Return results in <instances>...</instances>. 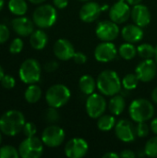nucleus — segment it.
Masks as SVG:
<instances>
[{
	"label": "nucleus",
	"instance_id": "nucleus-1",
	"mask_svg": "<svg viewBox=\"0 0 157 158\" xmlns=\"http://www.w3.org/2000/svg\"><path fill=\"white\" fill-rule=\"evenodd\" d=\"M24 115L18 110H9L0 118V131L6 136H15L25 125Z\"/></svg>",
	"mask_w": 157,
	"mask_h": 158
},
{
	"label": "nucleus",
	"instance_id": "nucleus-2",
	"mask_svg": "<svg viewBox=\"0 0 157 158\" xmlns=\"http://www.w3.org/2000/svg\"><path fill=\"white\" fill-rule=\"evenodd\" d=\"M98 90L106 96L118 94L121 90L122 82L116 71L107 69L102 71L97 78Z\"/></svg>",
	"mask_w": 157,
	"mask_h": 158
},
{
	"label": "nucleus",
	"instance_id": "nucleus-3",
	"mask_svg": "<svg viewBox=\"0 0 157 158\" xmlns=\"http://www.w3.org/2000/svg\"><path fill=\"white\" fill-rule=\"evenodd\" d=\"M129 113L133 121L137 123L145 122L153 118L155 114V107L149 100L145 98H139L130 104Z\"/></svg>",
	"mask_w": 157,
	"mask_h": 158
},
{
	"label": "nucleus",
	"instance_id": "nucleus-4",
	"mask_svg": "<svg viewBox=\"0 0 157 158\" xmlns=\"http://www.w3.org/2000/svg\"><path fill=\"white\" fill-rule=\"evenodd\" d=\"M32 19L34 24L39 28H50L56 21L57 12L56 8L51 5H42L34 10Z\"/></svg>",
	"mask_w": 157,
	"mask_h": 158
},
{
	"label": "nucleus",
	"instance_id": "nucleus-5",
	"mask_svg": "<svg viewBox=\"0 0 157 158\" xmlns=\"http://www.w3.org/2000/svg\"><path fill=\"white\" fill-rule=\"evenodd\" d=\"M70 96V91L66 85L55 84L47 90L45 99L49 106L59 108L69 101Z\"/></svg>",
	"mask_w": 157,
	"mask_h": 158
},
{
	"label": "nucleus",
	"instance_id": "nucleus-6",
	"mask_svg": "<svg viewBox=\"0 0 157 158\" xmlns=\"http://www.w3.org/2000/svg\"><path fill=\"white\" fill-rule=\"evenodd\" d=\"M41 65L33 58L26 59L20 66L19 75L20 80L26 84H34L41 77Z\"/></svg>",
	"mask_w": 157,
	"mask_h": 158
},
{
	"label": "nucleus",
	"instance_id": "nucleus-7",
	"mask_svg": "<svg viewBox=\"0 0 157 158\" xmlns=\"http://www.w3.org/2000/svg\"><path fill=\"white\" fill-rule=\"evenodd\" d=\"M43 141L37 137H26L19 144V156L22 158H39L43 152Z\"/></svg>",
	"mask_w": 157,
	"mask_h": 158
},
{
	"label": "nucleus",
	"instance_id": "nucleus-8",
	"mask_svg": "<svg viewBox=\"0 0 157 158\" xmlns=\"http://www.w3.org/2000/svg\"><path fill=\"white\" fill-rule=\"evenodd\" d=\"M65 136V131L62 128L56 125H51L43 130L42 134V141L46 146L54 148L63 143Z\"/></svg>",
	"mask_w": 157,
	"mask_h": 158
},
{
	"label": "nucleus",
	"instance_id": "nucleus-9",
	"mask_svg": "<svg viewBox=\"0 0 157 158\" xmlns=\"http://www.w3.org/2000/svg\"><path fill=\"white\" fill-rule=\"evenodd\" d=\"M105 109H106V102L102 95L94 93L89 95L86 101V112L90 118H100L102 115H104Z\"/></svg>",
	"mask_w": 157,
	"mask_h": 158
},
{
	"label": "nucleus",
	"instance_id": "nucleus-10",
	"mask_svg": "<svg viewBox=\"0 0 157 158\" xmlns=\"http://www.w3.org/2000/svg\"><path fill=\"white\" fill-rule=\"evenodd\" d=\"M95 33L101 41L112 42L118 36L119 28L118 24L112 20H103L97 24Z\"/></svg>",
	"mask_w": 157,
	"mask_h": 158
},
{
	"label": "nucleus",
	"instance_id": "nucleus-11",
	"mask_svg": "<svg viewBox=\"0 0 157 158\" xmlns=\"http://www.w3.org/2000/svg\"><path fill=\"white\" fill-rule=\"evenodd\" d=\"M89 149L87 142L81 138H73L65 146V155L68 158L83 157Z\"/></svg>",
	"mask_w": 157,
	"mask_h": 158
},
{
	"label": "nucleus",
	"instance_id": "nucleus-12",
	"mask_svg": "<svg viewBox=\"0 0 157 158\" xmlns=\"http://www.w3.org/2000/svg\"><path fill=\"white\" fill-rule=\"evenodd\" d=\"M118 51L116 45L112 42H103L99 44L94 50V57L97 61L107 63L114 60Z\"/></svg>",
	"mask_w": 157,
	"mask_h": 158
},
{
	"label": "nucleus",
	"instance_id": "nucleus-13",
	"mask_svg": "<svg viewBox=\"0 0 157 158\" xmlns=\"http://www.w3.org/2000/svg\"><path fill=\"white\" fill-rule=\"evenodd\" d=\"M131 14V9L130 6L125 3V1H118L116 2L112 7L109 9V17L112 21L116 22L117 24H121L126 22Z\"/></svg>",
	"mask_w": 157,
	"mask_h": 158
},
{
	"label": "nucleus",
	"instance_id": "nucleus-14",
	"mask_svg": "<svg viewBox=\"0 0 157 158\" xmlns=\"http://www.w3.org/2000/svg\"><path fill=\"white\" fill-rule=\"evenodd\" d=\"M157 72V65L152 59H145L137 67L135 73L143 82H149L155 79Z\"/></svg>",
	"mask_w": 157,
	"mask_h": 158
},
{
	"label": "nucleus",
	"instance_id": "nucleus-15",
	"mask_svg": "<svg viewBox=\"0 0 157 158\" xmlns=\"http://www.w3.org/2000/svg\"><path fill=\"white\" fill-rule=\"evenodd\" d=\"M115 133L118 139L124 143H131L135 140L136 131L132 123L127 119H120L115 126Z\"/></svg>",
	"mask_w": 157,
	"mask_h": 158
},
{
	"label": "nucleus",
	"instance_id": "nucleus-16",
	"mask_svg": "<svg viewBox=\"0 0 157 158\" xmlns=\"http://www.w3.org/2000/svg\"><path fill=\"white\" fill-rule=\"evenodd\" d=\"M102 6L92 1H87L80 10V18L82 21L91 23L95 21L102 12Z\"/></svg>",
	"mask_w": 157,
	"mask_h": 158
},
{
	"label": "nucleus",
	"instance_id": "nucleus-17",
	"mask_svg": "<svg viewBox=\"0 0 157 158\" xmlns=\"http://www.w3.org/2000/svg\"><path fill=\"white\" fill-rule=\"evenodd\" d=\"M54 54L59 60H69L75 54L74 46L67 39H58L54 44Z\"/></svg>",
	"mask_w": 157,
	"mask_h": 158
},
{
	"label": "nucleus",
	"instance_id": "nucleus-18",
	"mask_svg": "<svg viewBox=\"0 0 157 158\" xmlns=\"http://www.w3.org/2000/svg\"><path fill=\"white\" fill-rule=\"evenodd\" d=\"M130 16L134 23L140 27H145L151 21V13L149 8L142 4L133 6Z\"/></svg>",
	"mask_w": 157,
	"mask_h": 158
},
{
	"label": "nucleus",
	"instance_id": "nucleus-19",
	"mask_svg": "<svg viewBox=\"0 0 157 158\" xmlns=\"http://www.w3.org/2000/svg\"><path fill=\"white\" fill-rule=\"evenodd\" d=\"M13 31L19 36L26 37L33 32V22L26 17L15 18L11 21Z\"/></svg>",
	"mask_w": 157,
	"mask_h": 158
},
{
	"label": "nucleus",
	"instance_id": "nucleus-20",
	"mask_svg": "<svg viewBox=\"0 0 157 158\" xmlns=\"http://www.w3.org/2000/svg\"><path fill=\"white\" fill-rule=\"evenodd\" d=\"M122 38L128 42V43H138L143 38V31L142 30V27L138 26L137 24H129L125 27H123L121 31Z\"/></svg>",
	"mask_w": 157,
	"mask_h": 158
},
{
	"label": "nucleus",
	"instance_id": "nucleus-21",
	"mask_svg": "<svg viewBox=\"0 0 157 158\" xmlns=\"http://www.w3.org/2000/svg\"><path fill=\"white\" fill-rule=\"evenodd\" d=\"M48 42V37L47 34L42 31V30H37L33 31V32L31 34L30 37V44L31 47L35 50H42L45 47Z\"/></svg>",
	"mask_w": 157,
	"mask_h": 158
},
{
	"label": "nucleus",
	"instance_id": "nucleus-22",
	"mask_svg": "<svg viewBox=\"0 0 157 158\" xmlns=\"http://www.w3.org/2000/svg\"><path fill=\"white\" fill-rule=\"evenodd\" d=\"M109 110L112 114L118 116L120 115L126 107V101L124 99V97L120 94H115L113 95V97L110 99L109 101V105H108Z\"/></svg>",
	"mask_w": 157,
	"mask_h": 158
},
{
	"label": "nucleus",
	"instance_id": "nucleus-23",
	"mask_svg": "<svg viewBox=\"0 0 157 158\" xmlns=\"http://www.w3.org/2000/svg\"><path fill=\"white\" fill-rule=\"evenodd\" d=\"M96 86V81L91 75H83L79 81V87L81 91L87 95L93 94Z\"/></svg>",
	"mask_w": 157,
	"mask_h": 158
},
{
	"label": "nucleus",
	"instance_id": "nucleus-24",
	"mask_svg": "<svg viewBox=\"0 0 157 158\" xmlns=\"http://www.w3.org/2000/svg\"><path fill=\"white\" fill-rule=\"evenodd\" d=\"M42 96V90L38 85L31 84L25 91L24 97L26 101L30 104H35L37 103Z\"/></svg>",
	"mask_w": 157,
	"mask_h": 158
},
{
	"label": "nucleus",
	"instance_id": "nucleus-25",
	"mask_svg": "<svg viewBox=\"0 0 157 158\" xmlns=\"http://www.w3.org/2000/svg\"><path fill=\"white\" fill-rule=\"evenodd\" d=\"M8 9L16 16H23L28 10V5L25 0H9Z\"/></svg>",
	"mask_w": 157,
	"mask_h": 158
},
{
	"label": "nucleus",
	"instance_id": "nucleus-26",
	"mask_svg": "<svg viewBox=\"0 0 157 158\" xmlns=\"http://www.w3.org/2000/svg\"><path fill=\"white\" fill-rule=\"evenodd\" d=\"M115 126L116 119L111 115H102L97 121V127L102 131H109Z\"/></svg>",
	"mask_w": 157,
	"mask_h": 158
},
{
	"label": "nucleus",
	"instance_id": "nucleus-27",
	"mask_svg": "<svg viewBox=\"0 0 157 158\" xmlns=\"http://www.w3.org/2000/svg\"><path fill=\"white\" fill-rule=\"evenodd\" d=\"M137 53V49L131 43H126L120 45L119 47V55L125 60H131L135 57Z\"/></svg>",
	"mask_w": 157,
	"mask_h": 158
},
{
	"label": "nucleus",
	"instance_id": "nucleus-28",
	"mask_svg": "<svg viewBox=\"0 0 157 158\" xmlns=\"http://www.w3.org/2000/svg\"><path fill=\"white\" fill-rule=\"evenodd\" d=\"M137 53L143 59H151L155 55V47L149 44H143L137 47Z\"/></svg>",
	"mask_w": 157,
	"mask_h": 158
},
{
	"label": "nucleus",
	"instance_id": "nucleus-29",
	"mask_svg": "<svg viewBox=\"0 0 157 158\" xmlns=\"http://www.w3.org/2000/svg\"><path fill=\"white\" fill-rule=\"evenodd\" d=\"M140 80L139 78L137 77L136 73L133 74V73H130V74H127L123 80H122V85L123 87L126 89V90H133L135 89L137 86H138V83H139Z\"/></svg>",
	"mask_w": 157,
	"mask_h": 158
},
{
	"label": "nucleus",
	"instance_id": "nucleus-30",
	"mask_svg": "<svg viewBox=\"0 0 157 158\" xmlns=\"http://www.w3.org/2000/svg\"><path fill=\"white\" fill-rule=\"evenodd\" d=\"M144 153L149 157H157V136L149 139L145 144Z\"/></svg>",
	"mask_w": 157,
	"mask_h": 158
},
{
	"label": "nucleus",
	"instance_id": "nucleus-31",
	"mask_svg": "<svg viewBox=\"0 0 157 158\" xmlns=\"http://www.w3.org/2000/svg\"><path fill=\"white\" fill-rule=\"evenodd\" d=\"M19 156V151H17L13 146L5 145L0 148V158H18Z\"/></svg>",
	"mask_w": 157,
	"mask_h": 158
},
{
	"label": "nucleus",
	"instance_id": "nucleus-32",
	"mask_svg": "<svg viewBox=\"0 0 157 158\" xmlns=\"http://www.w3.org/2000/svg\"><path fill=\"white\" fill-rule=\"evenodd\" d=\"M43 118L46 120V122L54 124V123H56L59 120V114H58V112H57L56 107L50 106L49 108H47L44 111Z\"/></svg>",
	"mask_w": 157,
	"mask_h": 158
},
{
	"label": "nucleus",
	"instance_id": "nucleus-33",
	"mask_svg": "<svg viewBox=\"0 0 157 158\" xmlns=\"http://www.w3.org/2000/svg\"><path fill=\"white\" fill-rule=\"evenodd\" d=\"M23 49V42L21 39L19 38H16L14 39L9 46V52L13 55L19 54L21 52V50Z\"/></svg>",
	"mask_w": 157,
	"mask_h": 158
},
{
	"label": "nucleus",
	"instance_id": "nucleus-34",
	"mask_svg": "<svg viewBox=\"0 0 157 158\" xmlns=\"http://www.w3.org/2000/svg\"><path fill=\"white\" fill-rule=\"evenodd\" d=\"M135 131H136L137 136H139L141 138H144V137L148 136V134H149V126L145 122H139Z\"/></svg>",
	"mask_w": 157,
	"mask_h": 158
},
{
	"label": "nucleus",
	"instance_id": "nucleus-35",
	"mask_svg": "<svg viewBox=\"0 0 157 158\" xmlns=\"http://www.w3.org/2000/svg\"><path fill=\"white\" fill-rule=\"evenodd\" d=\"M16 84L15 79L10 75H4L1 80V85L5 89H12Z\"/></svg>",
	"mask_w": 157,
	"mask_h": 158
},
{
	"label": "nucleus",
	"instance_id": "nucleus-36",
	"mask_svg": "<svg viewBox=\"0 0 157 158\" xmlns=\"http://www.w3.org/2000/svg\"><path fill=\"white\" fill-rule=\"evenodd\" d=\"M22 131H23V133H24V135L26 137H32V136H34L36 134V131H37L36 126L31 122L25 123Z\"/></svg>",
	"mask_w": 157,
	"mask_h": 158
},
{
	"label": "nucleus",
	"instance_id": "nucleus-37",
	"mask_svg": "<svg viewBox=\"0 0 157 158\" xmlns=\"http://www.w3.org/2000/svg\"><path fill=\"white\" fill-rule=\"evenodd\" d=\"M9 35L10 32L8 28L4 24H0V44L6 42L9 38Z\"/></svg>",
	"mask_w": 157,
	"mask_h": 158
},
{
	"label": "nucleus",
	"instance_id": "nucleus-38",
	"mask_svg": "<svg viewBox=\"0 0 157 158\" xmlns=\"http://www.w3.org/2000/svg\"><path fill=\"white\" fill-rule=\"evenodd\" d=\"M73 60L76 64L79 65H82L85 64L87 61V56L85 54L81 53V52H75L74 56H73Z\"/></svg>",
	"mask_w": 157,
	"mask_h": 158
},
{
	"label": "nucleus",
	"instance_id": "nucleus-39",
	"mask_svg": "<svg viewBox=\"0 0 157 158\" xmlns=\"http://www.w3.org/2000/svg\"><path fill=\"white\" fill-rule=\"evenodd\" d=\"M58 62L56 61V60H51V61H48L44 64V69L47 71V72H53V71H56L57 69H58Z\"/></svg>",
	"mask_w": 157,
	"mask_h": 158
},
{
	"label": "nucleus",
	"instance_id": "nucleus-40",
	"mask_svg": "<svg viewBox=\"0 0 157 158\" xmlns=\"http://www.w3.org/2000/svg\"><path fill=\"white\" fill-rule=\"evenodd\" d=\"M53 3L56 7H57L59 9H63L68 6V0H53Z\"/></svg>",
	"mask_w": 157,
	"mask_h": 158
},
{
	"label": "nucleus",
	"instance_id": "nucleus-41",
	"mask_svg": "<svg viewBox=\"0 0 157 158\" xmlns=\"http://www.w3.org/2000/svg\"><path fill=\"white\" fill-rule=\"evenodd\" d=\"M119 156L122 158H134L136 156V155L131 150H124L120 153Z\"/></svg>",
	"mask_w": 157,
	"mask_h": 158
},
{
	"label": "nucleus",
	"instance_id": "nucleus-42",
	"mask_svg": "<svg viewBox=\"0 0 157 158\" xmlns=\"http://www.w3.org/2000/svg\"><path fill=\"white\" fill-rule=\"evenodd\" d=\"M151 130L153 131L155 134L157 135V118L151 122Z\"/></svg>",
	"mask_w": 157,
	"mask_h": 158
},
{
	"label": "nucleus",
	"instance_id": "nucleus-43",
	"mask_svg": "<svg viewBox=\"0 0 157 158\" xmlns=\"http://www.w3.org/2000/svg\"><path fill=\"white\" fill-rule=\"evenodd\" d=\"M119 155L115 154V153H106L105 155H104V158H118Z\"/></svg>",
	"mask_w": 157,
	"mask_h": 158
},
{
	"label": "nucleus",
	"instance_id": "nucleus-44",
	"mask_svg": "<svg viewBox=\"0 0 157 158\" xmlns=\"http://www.w3.org/2000/svg\"><path fill=\"white\" fill-rule=\"evenodd\" d=\"M152 99L155 103L157 104V87H155L152 92Z\"/></svg>",
	"mask_w": 157,
	"mask_h": 158
},
{
	"label": "nucleus",
	"instance_id": "nucleus-45",
	"mask_svg": "<svg viewBox=\"0 0 157 158\" xmlns=\"http://www.w3.org/2000/svg\"><path fill=\"white\" fill-rule=\"evenodd\" d=\"M142 1H143V0H127V2H128L130 5H131V6L139 5V4H141Z\"/></svg>",
	"mask_w": 157,
	"mask_h": 158
},
{
	"label": "nucleus",
	"instance_id": "nucleus-46",
	"mask_svg": "<svg viewBox=\"0 0 157 158\" xmlns=\"http://www.w3.org/2000/svg\"><path fill=\"white\" fill-rule=\"evenodd\" d=\"M31 3H32V4H34V5H39V4H42V3H43L45 0H29Z\"/></svg>",
	"mask_w": 157,
	"mask_h": 158
},
{
	"label": "nucleus",
	"instance_id": "nucleus-47",
	"mask_svg": "<svg viewBox=\"0 0 157 158\" xmlns=\"http://www.w3.org/2000/svg\"><path fill=\"white\" fill-rule=\"evenodd\" d=\"M4 69H3V68L0 66V81H1V80H2V78L4 77Z\"/></svg>",
	"mask_w": 157,
	"mask_h": 158
},
{
	"label": "nucleus",
	"instance_id": "nucleus-48",
	"mask_svg": "<svg viewBox=\"0 0 157 158\" xmlns=\"http://www.w3.org/2000/svg\"><path fill=\"white\" fill-rule=\"evenodd\" d=\"M4 4H5V0H0V11L2 10V8L4 6Z\"/></svg>",
	"mask_w": 157,
	"mask_h": 158
},
{
	"label": "nucleus",
	"instance_id": "nucleus-49",
	"mask_svg": "<svg viewBox=\"0 0 157 158\" xmlns=\"http://www.w3.org/2000/svg\"><path fill=\"white\" fill-rule=\"evenodd\" d=\"M155 63L157 65V46L155 47Z\"/></svg>",
	"mask_w": 157,
	"mask_h": 158
},
{
	"label": "nucleus",
	"instance_id": "nucleus-50",
	"mask_svg": "<svg viewBox=\"0 0 157 158\" xmlns=\"http://www.w3.org/2000/svg\"><path fill=\"white\" fill-rule=\"evenodd\" d=\"M1 143H2V135L0 133V144H1Z\"/></svg>",
	"mask_w": 157,
	"mask_h": 158
},
{
	"label": "nucleus",
	"instance_id": "nucleus-51",
	"mask_svg": "<svg viewBox=\"0 0 157 158\" xmlns=\"http://www.w3.org/2000/svg\"><path fill=\"white\" fill-rule=\"evenodd\" d=\"M80 1H82V2H87V1H91V0H80Z\"/></svg>",
	"mask_w": 157,
	"mask_h": 158
}]
</instances>
